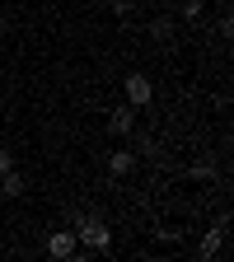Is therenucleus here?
<instances>
[{
  "label": "nucleus",
  "mask_w": 234,
  "mask_h": 262,
  "mask_svg": "<svg viewBox=\"0 0 234 262\" xmlns=\"http://www.w3.org/2000/svg\"><path fill=\"white\" fill-rule=\"evenodd\" d=\"M131 126H136V108H131V103H122V108L108 113V131H113V136H131Z\"/></svg>",
  "instance_id": "20e7f679"
},
{
  "label": "nucleus",
  "mask_w": 234,
  "mask_h": 262,
  "mask_svg": "<svg viewBox=\"0 0 234 262\" xmlns=\"http://www.w3.org/2000/svg\"><path fill=\"white\" fill-rule=\"evenodd\" d=\"M202 5H206V0H178V10H183V19H197V14H202Z\"/></svg>",
  "instance_id": "0eeeda50"
},
{
  "label": "nucleus",
  "mask_w": 234,
  "mask_h": 262,
  "mask_svg": "<svg viewBox=\"0 0 234 262\" xmlns=\"http://www.w3.org/2000/svg\"><path fill=\"white\" fill-rule=\"evenodd\" d=\"M0 196H24V178H19L14 169L0 173Z\"/></svg>",
  "instance_id": "423d86ee"
},
{
  "label": "nucleus",
  "mask_w": 234,
  "mask_h": 262,
  "mask_svg": "<svg viewBox=\"0 0 234 262\" xmlns=\"http://www.w3.org/2000/svg\"><path fill=\"white\" fill-rule=\"evenodd\" d=\"M131 10H136V0H113V14H117V19H126Z\"/></svg>",
  "instance_id": "6e6552de"
},
{
  "label": "nucleus",
  "mask_w": 234,
  "mask_h": 262,
  "mask_svg": "<svg viewBox=\"0 0 234 262\" xmlns=\"http://www.w3.org/2000/svg\"><path fill=\"white\" fill-rule=\"evenodd\" d=\"M47 253H52V257H75V253H80V239H75V229H52V239H47Z\"/></svg>",
  "instance_id": "7ed1b4c3"
},
{
  "label": "nucleus",
  "mask_w": 234,
  "mask_h": 262,
  "mask_svg": "<svg viewBox=\"0 0 234 262\" xmlns=\"http://www.w3.org/2000/svg\"><path fill=\"white\" fill-rule=\"evenodd\" d=\"M131 169H136V155H131V150H117V155H108V173H113V178H126Z\"/></svg>",
  "instance_id": "39448f33"
},
{
  "label": "nucleus",
  "mask_w": 234,
  "mask_h": 262,
  "mask_svg": "<svg viewBox=\"0 0 234 262\" xmlns=\"http://www.w3.org/2000/svg\"><path fill=\"white\" fill-rule=\"evenodd\" d=\"M192 178H216V169H211V159H206V164H192Z\"/></svg>",
  "instance_id": "1a4fd4ad"
},
{
  "label": "nucleus",
  "mask_w": 234,
  "mask_h": 262,
  "mask_svg": "<svg viewBox=\"0 0 234 262\" xmlns=\"http://www.w3.org/2000/svg\"><path fill=\"white\" fill-rule=\"evenodd\" d=\"M75 239H80V248H89V253H108V248H113V229L98 220V215H80V220H75Z\"/></svg>",
  "instance_id": "f257e3e1"
},
{
  "label": "nucleus",
  "mask_w": 234,
  "mask_h": 262,
  "mask_svg": "<svg viewBox=\"0 0 234 262\" xmlns=\"http://www.w3.org/2000/svg\"><path fill=\"white\" fill-rule=\"evenodd\" d=\"M122 94H126L131 108H145L150 98H155V84H150L145 75H126V80H122Z\"/></svg>",
  "instance_id": "f03ea898"
},
{
  "label": "nucleus",
  "mask_w": 234,
  "mask_h": 262,
  "mask_svg": "<svg viewBox=\"0 0 234 262\" xmlns=\"http://www.w3.org/2000/svg\"><path fill=\"white\" fill-rule=\"evenodd\" d=\"M5 169H14V159H10V150H5V145H0V173H5Z\"/></svg>",
  "instance_id": "9d476101"
}]
</instances>
